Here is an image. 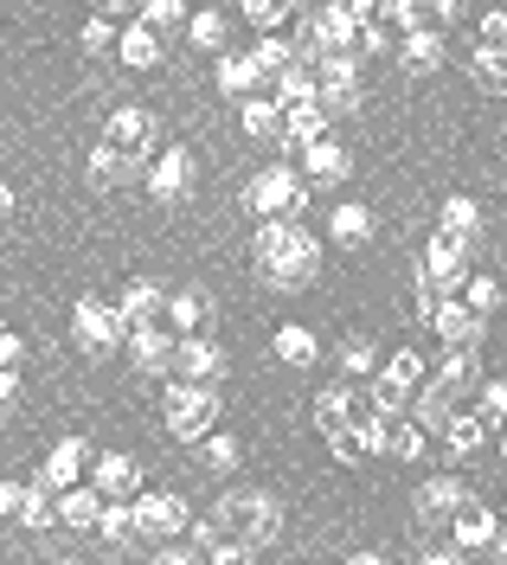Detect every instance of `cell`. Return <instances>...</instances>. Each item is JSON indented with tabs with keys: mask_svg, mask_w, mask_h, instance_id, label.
Masks as SVG:
<instances>
[{
	"mask_svg": "<svg viewBox=\"0 0 507 565\" xmlns=\"http://www.w3.org/2000/svg\"><path fill=\"white\" fill-rule=\"evenodd\" d=\"M13 206H20V193H13V186L0 180V218H13Z\"/></svg>",
	"mask_w": 507,
	"mask_h": 565,
	"instance_id": "60",
	"label": "cell"
},
{
	"mask_svg": "<svg viewBox=\"0 0 507 565\" xmlns=\"http://www.w3.org/2000/svg\"><path fill=\"white\" fill-rule=\"evenodd\" d=\"M431 328H436V341L443 348H463V353H482V334H488V316H475L463 296H443L436 302V316H431Z\"/></svg>",
	"mask_w": 507,
	"mask_h": 565,
	"instance_id": "12",
	"label": "cell"
},
{
	"mask_svg": "<svg viewBox=\"0 0 507 565\" xmlns=\"http://www.w3.org/2000/svg\"><path fill=\"white\" fill-rule=\"evenodd\" d=\"M463 302H470L475 316H495V309H501V282L495 277H470L463 282Z\"/></svg>",
	"mask_w": 507,
	"mask_h": 565,
	"instance_id": "51",
	"label": "cell"
},
{
	"mask_svg": "<svg viewBox=\"0 0 507 565\" xmlns=\"http://www.w3.org/2000/svg\"><path fill=\"white\" fill-rule=\"evenodd\" d=\"M238 13L251 20L257 33H277V26L290 20V7H283V0H238Z\"/></svg>",
	"mask_w": 507,
	"mask_h": 565,
	"instance_id": "50",
	"label": "cell"
},
{
	"mask_svg": "<svg viewBox=\"0 0 507 565\" xmlns=\"http://www.w3.org/2000/svg\"><path fill=\"white\" fill-rule=\"evenodd\" d=\"M199 457H206L213 476H231V469L245 462V444H238L231 430H206V437H199Z\"/></svg>",
	"mask_w": 507,
	"mask_h": 565,
	"instance_id": "41",
	"label": "cell"
},
{
	"mask_svg": "<svg viewBox=\"0 0 507 565\" xmlns=\"http://www.w3.org/2000/svg\"><path fill=\"white\" fill-rule=\"evenodd\" d=\"M327 122H334V116H327L315 97H309V104H290L283 109V136H277L283 141V154H309V148L327 136Z\"/></svg>",
	"mask_w": 507,
	"mask_h": 565,
	"instance_id": "22",
	"label": "cell"
},
{
	"mask_svg": "<svg viewBox=\"0 0 507 565\" xmlns=\"http://www.w3.org/2000/svg\"><path fill=\"white\" fill-rule=\"evenodd\" d=\"M193 527V508H186L181 494H136V533H142V546H161V540H181Z\"/></svg>",
	"mask_w": 507,
	"mask_h": 565,
	"instance_id": "9",
	"label": "cell"
},
{
	"mask_svg": "<svg viewBox=\"0 0 507 565\" xmlns=\"http://www.w3.org/2000/svg\"><path fill=\"white\" fill-rule=\"evenodd\" d=\"M90 13H104V20H142V0H90Z\"/></svg>",
	"mask_w": 507,
	"mask_h": 565,
	"instance_id": "56",
	"label": "cell"
},
{
	"mask_svg": "<svg viewBox=\"0 0 507 565\" xmlns=\"http://www.w3.org/2000/svg\"><path fill=\"white\" fill-rule=\"evenodd\" d=\"M72 348L90 353V360H109L116 348H129V321H122V309L104 302V296H84V302L72 309Z\"/></svg>",
	"mask_w": 507,
	"mask_h": 565,
	"instance_id": "5",
	"label": "cell"
},
{
	"mask_svg": "<svg viewBox=\"0 0 507 565\" xmlns=\"http://www.w3.org/2000/svg\"><path fill=\"white\" fill-rule=\"evenodd\" d=\"M148 174V154H129V148H109V141H97V154H90V168H84V180L97 186V193H122L129 180Z\"/></svg>",
	"mask_w": 507,
	"mask_h": 565,
	"instance_id": "15",
	"label": "cell"
},
{
	"mask_svg": "<svg viewBox=\"0 0 507 565\" xmlns=\"http://www.w3.org/2000/svg\"><path fill=\"white\" fill-rule=\"evenodd\" d=\"M213 521H218V533L238 540L245 553H263V546H277V533H283V501L270 489H231L213 508Z\"/></svg>",
	"mask_w": 507,
	"mask_h": 565,
	"instance_id": "1",
	"label": "cell"
},
{
	"mask_svg": "<svg viewBox=\"0 0 507 565\" xmlns=\"http://www.w3.org/2000/svg\"><path fill=\"white\" fill-rule=\"evenodd\" d=\"M270 84H277V104H283V109H290V104H309V97H315V58H309V52H295V58L277 71Z\"/></svg>",
	"mask_w": 507,
	"mask_h": 565,
	"instance_id": "36",
	"label": "cell"
},
{
	"mask_svg": "<svg viewBox=\"0 0 507 565\" xmlns=\"http://www.w3.org/2000/svg\"><path fill=\"white\" fill-rule=\"evenodd\" d=\"M20 501H26V482H7V476H0V521H7V514L20 521Z\"/></svg>",
	"mask_w": 507,
	"mask_h": 565,
	"instance_id": "58",
	"label": "cell"
},
{
	"mask_svg": "<svg viewBox=\"0 0 507 565\" xmlns=\"http://www.w3.org/2000/svg\"><path fill=\"white\" fill-rule=\"evenodd\" d=\"M327 238L341 250H360V245H373V206H334V218H327Z\"/></svg>",
	"mask_w": 507,
	"mask_h": 565,
	"instance_id": "35",
	"label": "cell"
},
{
	"mask_svg": "<svg viewBox=\"0 0 507 565\" xmlns=\"http://www.w3.org/2000/svg\"><path fill=\"white\" fill-rule=\"evenodd\" d=\"M295 161H302V180H309V186H322V193H341V186L354 180V154H347L334 136H322L309 154H295Z\"/></svg>",
	"mask_w": 507,
	"mask_h": 565,
	"instance_id": "14",
	"label": "cell"
},
{
	"mask_svg": "<svg viewBox=\"0 0 507 565\" xmlns=\"http://www.w3.org/2000/svg\"><path fill=\"white\" fill-rule=\"evenodd\" d=\"M501 521H507V501H501Z\"/></svg>",
	"mask_w": 507,
	"mask_h": 565,
	"instance_id": "63",
	"label": "cell"
},
{
	"mask_svg": "<svg viewBox=\"0 0 507 565\" xmlns=\"http://www.w3.org/2000/svg\"><path fill=\"white\" fill-rule=\"evenodd\" d=\"M488 553H495V559L507 565V533H495V546H488Z\"/></svg>",
	"mask_w": 507,
	"mask_h": 565,
	"instance_id": "61",
	"label": "cell"
},
{
	"mask_svg": "<svg viewBox=\"0 0 507 565\" xmlns=\"http://www.w3.org/2000/svg\"><path fill=\"white\" fill-rule=\"evenodd\" d=\"M104 546H142V533H136V501H104Z\"/></svg>",
	"mask_w": 507,
	"mask_h": 565,
	"instance_id": "40",
	"label": "cell"
},
{
	"mask_svg": "<svg viewBox=\"0 0 507 565\" xmlns=\"http://www.w3.org/2000/svg\"><path fill=\"white\" fill-rule=\"evenodd\" d=\"M379 26L392 39H404V33H418V26H431V7L424 0H386L379 7Z\"/></svg>",
	"mask_w": 507,
	"mask_h": 565,
	"instance_id": "42",
	"label": "cell"
},
{
	"mask_svg": "<svg viewBox=\"0 0 507 565\" xmlns=\"http://www.w3.org/2000/svg\"><path fill=\"white\" fill-rule=\"evenodd\" d=\"M245 206H251V218H302V206H309V180H302L295 161H270V168L251 174Z\"/></svg>",
	"mask_w": 507,
	"mask_h": 565,
	"instance_id": "3",
	"label": "cell"
},
{
	"mask_svg": "<svg viewBox=\"0 0 507 565\" xmlns=\"http://www.w3.org/2000/svg\"><path fill=\"white\" fill-rule=\"evenodd\" d=\"M218 386H193V380H174L168 386V437L174 444H199L206 430H218Z\"/></svg>",
	"mask_w": 507,
	"mask_h": 565,
	"instance_id": "6",
	"label": "cell"
},
{
	"mask_svg": "<svg viewBox=\"0 0 507 565\" xmlns=\"http://www.w3.org/2000/svg\"><path fill=\"white\" fill-rule=\"evenodd\" d=\"M443 65H450V45H443L436 26H418V33L399 39V71L404 77H436Z\"/></svg>",
	"mask_w": 507,
	"mask_h": 565,
	"instance_id": "20",
	"label": "cell"
},
{
	"mask_svg": "<svg viewBox=\"0 0 507 565\" xmlns=\"http://www.w3.org/2000/svg\"><path fill=\"white\" fill-rule=\"evenodd\" d=\"M456 412H463V398L443 386V380H424V386L411 392V418L424 424V430H443V424L456 418Z\"/></svg>",
	"mask_w": 507,
	"mask_h": 565,
	"instance_id": "29",
	"label": "cell"
},
{
	"mask_svg": "<svg viewBox=\"0 0 507 565\" xmlns=\"http://www.w3.org/2000/svg\"><path fill=\"white\" fill-rule=\"evenodd\" d=\"M475 39H482V45H507V7H488V13L475 20Z\"/></svg>",
	"mask_w": 507,
	"mask_h": 565,
	"instance_id": "53",
	"label": "cell"
},
{
	"mask_svg": "<svg viewBox=\"0 0 507 565\" xmlns=\"http://www.w3.org/2000/svg\"><path fill=\"white\" fill-rule=\"evenodd\" d=\"M436 302H443V296H436L431 282H424V277H411V316H418V321H431V316H436Z\"/></svg>",
	"mask_w": 507,
	"mask_h": 565,
	"instance_id": "55",
	"label": "cell"
},
{
	"mask_svg": "<svg viewBox=\"0 0 507 565\" xmlns=\"http://www.w3.org/2000/svg\"><path fill=\"white\" fill-rule=\"evenodd\" d=\"M360 392H354V380H334V386L322 392V398H315V430H322V437H334V430H347V424L360 418Z\"/></svg>",
	"mask_w": 507,
	"mask_h": 565,
	"instance_id": "26",
	"label": "cell"
},
{
	"mask_svg": "<svg viewBox=\"0 0 507 565\" xmlns=\"http://www.w3.org/2000/svg\"><path fill=\"white\" fill-rule=\"evenodd\" d=\"M257 277L270 282V289H283V296H295V289H309V282L322 277V238L309 232V225H295V238L270 264H257Z\"/></svg>",
	"mask_w": 507,
	"mask_h": 565,
	"instance_id": "7",
	"label": "cell"
},
{
	"mask_svg": "<svg viewBox=\"0 0 507 565\" xmlns=\"http://www.w3.org/2000/svg\"><path fill=\"white\" fill-rule=\"evenodd\" d=\"M84 462H90V444H84V437H58V444L45 450L33 482H45V489H72L77 476H84Z\"/></svg>",
	"mask_w": 507,
	"mask_h": 565,
	"instance_id": "23",
	"label": "cell"
},
{
	"mask_svg": "<svg viewBox=\"0 0 507 565\" xmlns=\"http://www.w3.org/2000/svg\"><path fill=\"white\" fill-rule=\"evenodd\" d=\"M436 380L463 398V392L482 386V360H475V353H463V348H443V360H436Z\"/></svg>",
	"mask_w": 507,
	"mask_h": 565,
	"instance_id": "39",
	"label": "cell"
},
{
	"mask_svg": "<svg viewBox=\"0 0 507 565\" xmlns=\"http://www.w3.org/2000/svg\"><path fill=\"white\" fill-rule=\"evenodd\" d=\"M334 366H341V380H373V373H379V348H373V341H366V334H347V341H341V348H334Z\"/></svg>",
	"mask_w": 507,
	"mask_h": 565,
	"instance_id": "38",
	"label": "cell"
},
{
	"mask_svg": "<svg viewBox=\"0 0 507 565\" xmlns=\"http://www.w3.org/2000/svg\"><path fill=\"white\" fill-rule=\"evenodd\" d=\"M482 398H475V412H482V418L488 424H507V380H482Z\"/></svg>",
	"mask_w": 507,
	"mask_h": 565,
	"instance_id": "52",
	"label": "cell"
},
{
	"mask_svg": "<svg viewBox=\"0 0 507 565\" xmlns=\"http://www.w3.org/2000/svg\"><path fill=\"white\" fill-rule=\"evenodd\" d=\"M142 20L154 26V33H186V0H142Z\"/></svg>",
	"mask_w": 507,
	"mask_h": 565,
	"instance_id": "49",
	"label": "cell"
},
{
	"mask_svg": "<svg viewBox=\"0 0 507 565\" xmlns=\"http://www.w3.org/2000/svg\"><path fill=\"white\" fill-rule=\"evenodd\" d=\"M436 437H443V450H450V462H470L475 450L488 444V418H482V412H456V418L443 424Z\"/></svg>",
	"mask_w": 507,
	"mask_h": 565,
	"instance_id": "32",
	"label": "cell"
},
{
	"mask_svg": "<svg viewBox=\"0 0 507 565\" xmlns=\"http://www.w3.org/2000/svg\"><path fill=\"white\" fill-rule=\"evenodd\" d=\"M116 39H122V26L104 20V13H90V20L77 26V52H84V58H104V52H116Z\"/></svg>",
	"mask_w": 507,
	"mask_h": 565,
	"instance_id": "45",
	"label": "cell"
},
{
	"mask_svg": "<svg viewBox=\"0 0 507 565\" xmlns=\"http://www.w3.org/2000/svg\"><path fill=\"white\" fill-rule=\"evenodd\" d=\"M315 104H322L327 116H360V104H366L360 58H347V52L315 58Z\"/></svg>",
	"mask_w": 507,
	"mask_h": 565,
	"instance_id": "8",
	"label": "cell"
},
{
	"mask_svg": "<svg viewBox=\"0 0 507 565\" xmlns=\"http://www.w3.org/2000/svg\"><path fill=\"white\" fill-rule=\"evenodd\" d=\"M174 380H193V386H218L225 380V348L213 334H181V353H174Z\"/></svg>",
	"mask_w": 507,
	"mask_h": 565,
	"instance_id": "16",
	"label": "cell"
},
{
	"mask_svg": "<svg viewBox=\"0 0 507 565\" xmlns=\"http://www.w3.org/2000/svg\"><path fill=\"white\" fill-rule=\"evenodd\" d=\"M463 501H470L463 476H431V482H418V494H411V514H418L424 527H443Z\"/></svg>",
	"mask_w": 507,
	"mask_h": 565,
	"instance_id": "18",
	"label": "cell"
},
{
	"mask_svg": "<svg viewBox=\"0 0 507 565\" xmlns=\"http://www.w3.org/2000/svg\"><path fill=\"white\" fill-rule=\"evenodd\" d=\"M290 58H295V39H283V33H263V39L251 45V65L263 71V77H277Z\"/></svg>",
	"mask_w": 507,
	"mask_h": 565,
	"instance_id": "48",
	"label": "cell"
},
{
	"mask_svg": "<svg viewBox=\"0 0 507 565\" xmlns=\"http://www.w3.org/2000/svg\"><path fill=\"white\" fill-rule=\"evenodd\" d=\"M116 58H122L129 71H154L161 58H168V39L154 33L148 20H129V26H122V39H116Z\"/></svg>",
	"mask_w": 507,
	"mask_h": 565,
	"instance_id": "25",
	"label": "cell"
},
{
	"mask_svg": "<svg viewBox=\"0 0 507 565\" xmlns=\"http://www.w3.org/2000/svg\"><path fill=\"white\" fill-rule=\"evenodd\" d=\"M360 20L341 7V0H322L315 13H302L295 20V52H309V58H334V52H347V58H360ZM366 65V58H360Z\"/></svg>",
	"mask_w": 507,
	"mask_h": 565,
	"instance_id": "2",
	"label": "cell"
},
{
	"mask_svg": "<svg viewBox=\"0 0 507 565\" xmlns=\"http://www.w3.org/2000/svg\"><path fill=\"white\" fill-rule=\"evenodd\" d=\"M161 321H168L174 334H213V328H218V302L206 296V289H174Z\"/></svg>",
	"mask_w": 507,
	"mask_h": 565,
	"instance_id": "21",
	"label": "cell"
},
{
	"mask_svg": "<svg viewBox=\"0 0 507 565\" xmlns=\"http://www.w3.org/2000/svg\"><path fill=\"white\" fill-rule=\"evenodd\" d=\"M431 380V360L418 348H399L379 360V373H373V392H366V405L373 412H386V418H404L411 412V392Z\"/></svg>",
	"mask_w": 507,
	"mask_h": 565,
	"instance_id": "4",
	"label": "cell"
},
{
	"mask_svg": "<svg viewBox=\"0 0 507 565\" xmlns=\"http://www.w3.org/2000/svg\"><path fill=\"white\" fill-rule=\"evenodd\" d=\"M495 533H501V514H495V508H482L475 494L450 514V540H456L463 553H488V546H495Z\"/></svg>",
	"mask_w": 507,
	"mask_h": 565,
	"instance_id": "19",
	"label": "cell"
},
{
	"mask_svg": "<svg viewBox=\"0 0 507 565\" xmlns=\"http://www.w3.org/2000/svg\"><path fill=\"white\" fill-rule=\"evenodd\" d=\"M58 521L77 533H97L104 521V489L97 482H72V489H58Z\"/></svg>",
	"mask_w": 507,
	"mask_h": 565,
	"instance_id": "27",
	"label": "cell"
},
{
	"mask_svg": "<svg viewBox=\"0 0 507 565\" xmlns=\"http://www.w3.org/2000/svg\"><path fill=\"white\" fill-rule=\"evenodd\" d=\"M218 90L231 97V104H245V97H257V84H263V71L251 65V52H218Z\"/></svg>",
	"mask_w": 507,
	"mask_h": 565,
	"instance_id": "33",
	"label": "cell"
},
{
	"mask_svg": "<svg viewBox=\"0 0 507 565\" xmlns=\"http://www.w3.org/2000/svg\"><path fill=\"white\" fill-rule=\"evenodd\" d=\"M482 232H488V225H482V206H475L470 193H450V200H443V238H456L463 250H475Z\"/></svg>",
	"mask_w": 507,
	"mask_h": 565,
	"instance_id": "31",
	"label": "cell"
},
{
	"mask_svg": "<svg viewBox=\"0 0 507 565\" xmlns=\"http://www.w3.org/2000/svg\"><path fill=\"white\" fill-rule=\"evenodd\" d=\"M148 193H154V206H181L186 193H193V154L186 148H168V154H154L148 161Z\"/></svg>",
	"mask_w": 507,
	"mask_h": 565,
	"instance_id": "13",
	"label": "cell"
},
{
	"mask_svg": "<svg viewBox=\"0 0 507 565\" xmlns=\"http://www.w3.org/2000/svg\"><path fill=\"white\" fill-rule=\"evenodd\" d=\"M295 225H302V218H257V238H251V264H270V257H277V250L290 245L295 238Z\"/></svg>",
	"mask_w": 507,
	"mask_h": 565,
	"instance_id": "44",
	"label": "cell"
},
{
	"mask_svg": "<svg viewBox=\"0 0 507 565\" xmlns=\"http://www.w3.org/2000/svg\"><path fill=\"white\" fill-rule=\"evenodd\" d=\"M238 122H245L251 141H277L283 136V104H277V97H245V104H238Z\"/></svg>",
	"mask_w": 507,
	"mask_h": 565,
	"instance_id": "37",
	"label": "cell"
},
{
	"mask_svg": "<svg viewBox=\"0 0 507 565\" xmlns=\"http://www.w3.org/2000/svg\"><path fill=\"white\" fill-rule=\"evenodd\" d=\"M225 33H231V26H225V13H218V7H206V13H186V39H193L199 52H225Z\"/></svg>",
	"mask_w": 507,
	"mask_h": 565,
	"instance_id": "47",
	"label": "cell"
},
{
	"mask_svg": "<svg viewBox=\"0 0 507 565\" xmlns=\"http://www.w3.org/2000/svg\"><path fill=\"white\" fill-rule=\"evenodd\" d=\"M20 405V366H0V412Z\"/></svg>",
	"mask_w": 507,
	"mask_h": 565,
	"instance_id": "59",
	"label": "cell"
},
{
	"mask_svg": "<svg viewBox=\"0 0 507 565\" xmlns=\"http://www.w3.org/2000/svg\"><path fill=\"white\" fill-rule=\"evenodd\" d=\"M116 309H122V321H129V328H148V321L168 316V289H161V282H148V277H136L122 296H116Z\"/></svg>",
	"mask_w": 507,
	"mask_h": 565,
	"instance_id": "28",
	"label": "cell"
},
{
	"mask_svg": "<svg viewBox=\"0 0 507 565\" xmlns=\"http://www.w3.org/2000/svg\"><path fill=\"white\" fill-rule=\"evenodd\" d=\"M90 482L104 489V501H136L142 494V462L129 450H104V457H90Z\"/></svg>",
	"mask_w": 507,
	"mask_h": 565,
	"instance_id": "17",
	"label": "cell"
},
{
	"mask_svg": "<svg viewBox=\"0 0 507 565\" xmlns=\"http://www.w3.org/2000/svg\"><path fill=\"white\" fill-rule=\"evenodd\" d=\"M463 71H470L488 97H507V45H475V52H463Z\"/></svg>",
	"mask_w": 507,
	"mask_h": 565,
	"instance_id": "34",
	"label": "cell"
},
{
	"mask_svg": "<svg viewBox=\"0 0 507 565\" xmlns=\"http://www.w3.org/2000/svg\"><path fill=\"white\" fill-rule=\"evenodd\" d=\"M270 348H277V360H283V366H295V373L322 366V341H315V328H302V321H283Z\"/></svg>",
	"mask_w": 507,
	"mask_h": 565,
	"instance_id": "30",
	"label": "cell"
},
{
	"mask_svg": "<svg viewBox=\"0 0 507 565\" xmlns=\"http://www.w3.org/2000/svg\"><path fill=\"white\" fill-rule=\"evenodd\" d=\"M431 7V26L443 33V26H463V13H470V0H424Z\"/></svg>",
	"mask_w": 507,
	"mask_h": 565,
	"instance_id": "54",
	"label": "cell"
},
{
	"mask_svg": "<svg viewBox=\"0 0 507 565\" xmlns=\"http://www.w3.org/2000/svg\"><path fill=\"white\" fill-rule=\"evenodd\" d=\"M58 521V489H45V482H26V501H20V527L45 533Z\"/></svg>",
	"mask_w": 507,
	"mask_h": 565,
	"instance_id": "43",
	"label": "cell"
},
{
	"mask_svg": "<svg viewBox=\"0 0 507 565\" xmlns=\"http://www.w3.org/2000/svg\"><path fill=\"white\" fill-rule=\"evenodd\" d=\"M20 360H26V334L0 328V366H20Z\"/></svg>",
	"mask_w": 507,
	"mask_h": 565,
	"instance_id": "57",
	"label": "cell"
},
{
	"mask_svg": "<svg viewBox=\"0 0 507 565\" xmlns=\"http://www.w3.org/2000/svg\"><path fill=\"white\" fill-rule=\"evenodd\" d=\"M104 141L109 148H129V154H148V148H154V116H148L142 104H122L104 122Z\"/></svg>",
	"mask_w": 507,
	"mask_h": 565,
	"instance_id": "24",
	"label": "cell"
},
{
	"mask_svg": "<svg viewBox=\"0 0 507 565\" xmlns=\"http://www.w3.org/2000/svg\"><path fill=\"white\" fill-rule=\"evenodd\" d=\"M424 450H431V430L411 418V424H392V444H386V457H399V462H424Z\"/></svg>",
	"mask_w": 507,
	"mask_h": 565,
	"instance_id": "46",
	"label": "cell"
},
{
	"mask_svg": "<svg viewBox=\"0 0 507 565\" xmlns=\"http://www.w3.org/2000/svg\"><path fill=\"white\" fill-rule=\"evenodd\" d=\"M174 353H181V334L168 321H148V328H129V360L142 380H174Z\"/></svg>",
	"mask_w": 507,
	"mask_h": 565,
	"instance_id": "10",
	"label": "cell"
},
{
	"mask_svg": "<svg viewBox=\"0 0 507 565\" xmlns=\"http://www.w3.org/2000/svg\"><path fill=\"white\" fill-rule=\"evenodd\" d=\"M418 277L431 282L436 296H463V282H470V250L436 232L431 245H424V257H418Z\"/></svg>",
	"mask_w": 507,
	"mask_h": 565,
	"instance_id": "11",
	"label": "cell"
},
{
	"mask_svg": "<svg viewBox=\"0 0 507 565\" xmlns=\"http://www.w3.org/2000/svg\"><path fill=\"white\" fill-rule=\"evenodd\" d=\"M501 462H507V437H501Z\"/></svg>",
	"mask_w": 507,
	"mask_h": 565,
	"instance_id": "62",
	"label": "cell"
}]
</instances>
